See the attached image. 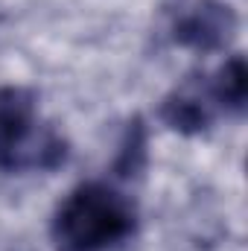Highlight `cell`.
Wrapping results in <instances>:
<instances>
[{
  "label": "cell",
  "instance_id": "cell-1",
  "mask_svg": "<svg viewBox=\"0 0 248 251\" xmlns=\"http://www.w3.org/2000/svg\"><path fill=\"white\" fill-rule=\"evenodd\" d=\"M137 228V210L120 190L102 181H85L67 193L53 216L59 251H108Z\"/></svg>",
  "mask_w": 248,
  "mask_h": 251
},
{
  "label": "cell",
  "instance_id": "cell-2",
  "mask_svg": "<svg viewBox=\"0 0 248 251\" xmlns=\"http://www.w3.org/2000/svg\"><path fill=\"white\" fill-rule=\"evenodd\" d=\"M67 161L59 131L38 126V97L21 85L0 88V170H56Z\"/></svg>",
  "mask_w": 248,
  "mask_h": 251
},
{
  "label": "cell",
  "instance_id": "cell-3",
  "mask_svg": "<svg viewBox=\"0 0 248 251\" xmlns=\"http://www.w3.org/2000/svg\"><path fill=\"white\" fill-rule=\"evenodd\" d=\"M240 18L231 3L222 0H193L178 12L173 24V38L187 50L196 53H213L231 44L237 35Z\"/></svg>",
  "mask_w": 248,
  "mask_h": 251
},
{
  "label": "cell",
  "instance_id": "cell-4",
  "mask_svg": "<svg viewBox=\"0 0 248 251\" xmlns=\"http://www.w3.org/2000/svg\"><path fill=\"white\" fill-rule=\"evenodd\" d=\"M161 120L170 126L173 131L178 134H201L207 131L213 123V111H210V102L201 97V91H196L193 85H184L178 91H173L170 97H164L161 102Z\"/></svg>",
  "mask_w": 248,
  "mask_h": 251
},
{
  "label": "cell",
  "instance_id": "cell-5",
  "mask_svg": "<svg viewBox=\"0 0 248 251\" xmlns=\"http://www.w3.org/2000/svg\"><path fill=\"white\" fill-rule=\"evenodd\" d=\"M210 97L231 114H243L248 105V67L246 59L240 53L228 56L225 64L219 67L213 85H210Z\"/></svg>",
  "mask_w": 248,
  "mask_h": 251
},
{
  "label": "cell",
  "instance_id": "cell-6",
  "mask_svg": "<svg viewBox=\"0 0 248 251\" xmlns=\"http://www.w3.org/2000/svg\"><path fill=\"white\" fill-rule=\"evenodd\" d=\"M143 161H146V131H143V123L140 120H131L128 128H125L123 143H120L114 170L120 176H134L143 167Z\"/></svg>",
  "mask_w": 248,
  "mask_h": 251
}]
</instances>
